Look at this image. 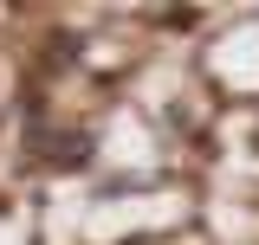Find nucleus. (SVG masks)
I'll return each instance as SVG.
<instances>
[{
    "mask_svg": "<svg viewBox=\"0 0 259 245\" xmlns=\"http://www.w3.org/2000/svg\"><path fill=\"white\" fill-rule=\"evenodd\" d=\"M32 149H39V168H52V174H84L97 142H91V129H52V136H39Z\"/></svg>",
    "mask_w": 259,
    "mask_h": 245,
    "instance_id": "1",
    "label": "nucleus"
},
{
    "mask_svg": "<svg viewBox=\"0 0 259 245\" xmlns=\"http://www.w3.org/2000/svg\"><path fill=\"white\" fill-rule=\"evenodd\" d=\"M78 45H84L78 32H52V39H46V71H71V65H78Z\"/></svg>",
    "mask_w": 259,
    "mask_h": 245,
    "instance_id": "2",
    "label": "nucleus"
}]
</instances>
